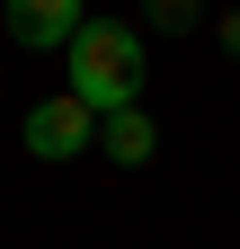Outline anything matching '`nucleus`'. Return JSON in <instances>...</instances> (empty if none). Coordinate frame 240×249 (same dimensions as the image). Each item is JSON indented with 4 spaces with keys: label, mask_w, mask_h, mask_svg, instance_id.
Masks as SVG:
<instances>
[{
    "label": "nucleus",
    "mask_w": 240,
    "mask_h": 249,
    "mask_svg": "<svg viewBox=\"0 0 240 249\" xmlns=\"http://www.w3.org/2000/svg\"><path fill=\"white\" fill-rule=\"evenodd\" d=\"M196 9H205V0H142V18H152L160 36H178V27H196Z\"/></svg>",
    "instance_id": "39448f33"
},
{
    "label": "nucleus",
    "mask_w": 240,
    "mask_h": 249,
    "mask_svg": "<svg viewBox=\"0 0 240 249\" xmlns=\"http://www.w3.org/2000/svg\"><path fill=\"white\" fill-rule=\"evenodd\" d=\"M63 62H71V98H89L98 116L134 107V98H142V80H152V53H142V27H125V18H89L80 36L63 45Z\"/></svg>",
    "instance_id": "f257e3e1"
},
{
    "label": "nucleus",
    "mask_w": 240,
    "mask_h": 249,
    "mask_svg": "<svg viewBox=\"0 0 240 249\" xmlns=\"http://www.w3.org/2000/svg\"><path fill=\"white\" fill-rule=\"evenodd\" d=\"M98 142H107L116 169H142V160L160 151V124L142 116V107H116V116H98Z\"/></svg>",
    "instance_id": "20e7f679"
},
{
    "label": "nucleus",
    "mask_w": 240,
    "mask_h": 249,
    "mask_svg": "<svg viewBox=\"0 0 240 249\" xmlns=\"http://www.w3.org/2000/svg\"><path fill=\"white\" fill-rule=\"evenodd\" d=\"M0 27H9V45H27V53H63L89 27V9L80 0H0Z\"/></svg>",
    "instance_id": "7ed1b4c3"
},
{
    "label": "nucleus",
    "mask_w": 240,
    "mask_h": 249,
    "mask_svg": "<svg viewBox=\"0 0 240 249\" xmlns=\"http://www.w3.org/2000/svg\"><path fill=\"white\" fill-rule=\"evenodd\" d=\"M27 151H36V160H80L89 142H98V107L89 98H71V89H53V98H36L27 107Z\"/></svg>",
    "instance_id": "f03ea898"
},
{
    "label": "nucleus",
    "mask_w": 240,
    "mask_h": 249,
    "mask_svg": "<svg viewBox=\"0 0 240 249\" xmlns=\"http://www.w3.org/2000/svg\"><path fill=\"white\" fill-rule=\"evenodd\" d=\"M223 53H231V62H240V9H231V18H223Z\"/></svg>",
    "instance_id": "423d86ee"
}]
</instances>
